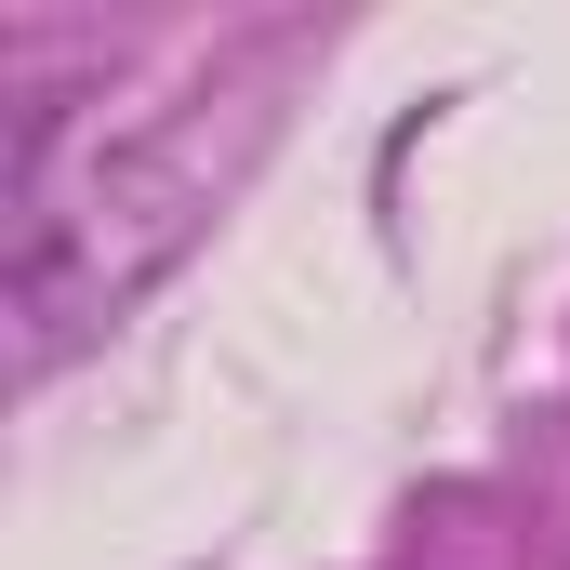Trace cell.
<instances>
[{
  "label": "cell",
  "instance_id": "cell-1",
  "mask_svg": "<svg viewBox=\"0 0 570 570\" xmlns=\"http://www.w3.org/2000/svg\"><path fill=\"white\" fill-rule=\"evenodd\" d=\"M253 107H173L159 134L94 146V159H53V186L13 199V372H67L107 318H134L146 292L173 279L199 239H213V199L239 186L253 159Z\"/></svg>",
  "mask_w": 570,
  "mask_h": 570
}]
</instances>
